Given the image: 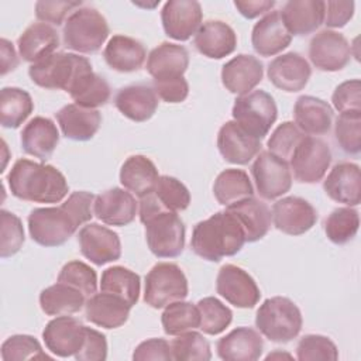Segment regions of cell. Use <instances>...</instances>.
I'll return each instance as SVG.
<instances>
[{"instance_id":"6da1fadb","label":"cell","mask_w":361,"mask_h":361,"mask_svg":"<svg viewBox=\"0 0 361 361\" xmlns=\"http://www.w3.org/2000/svg\"><path fill=\"white\" fill-rule=\"evenodd\" d=\"M96 196L86 190L72 192L56 207H37L28 214V231L42 247L65 244L79 228L92 220Z\"/></svg>"},{"instance_id":"7a4b0ae2","label":"cell","mask_w":361,"mask_h":361,"mask_svg":"<svg viewBox=\"0 0 361 361\" xmlns=\"http://www.w3.org/2000/svg\"><path fill=\"white\" fill-rule=\"evenodd\" d=\"M14 197L34 203H59L69 192L65 175L52 165L20 158L7 175Z\"/></svg>"},{"instance_id":"3957f363","label":"cell","mask_w":361,"mask_h":361,"mask_svg":"<svg viewBox=\"0 0 361 361\" xmlns=\"http://www.w3.org/2000/svg\"><path fill=\"white\" fill-rule=\"evenodd\" d=\"M245 243V234L237 217L228 210H223L193 227L190 248L200 258L219 262L224 257L240 252Z\"/></svg>"},{"instance_id":"277c9868","label":"cell","mask_w":361,"mask_h":361,"mask_svg":"<svg viewBox=\"0 0 361 361\" xmlns=\"http://www.w3.org/2000/svg\"><path fill=\"white\" fill-rule=\"evenodd\" d=\"M93 72L86 56L71 52H55L31 63L30 79L44 89H61L69 93L82 76Z\"/></svg>"},{"instance_id":"5b68a950","label":"cell","mask_w":361,"mask_h":361,"mask_svg":"<svg viewBox=\"0 0 361 361\" xmlns=\"http://www.w3.org/2000/svg\"><path fill=\"white\" fill-rule=\"evenodd\" d=\"M303 319L295 302L285 296L265 299L255 314V327L274 343H289L299 336Z\"/></svg>"},{"instance_id":"8992f818","label":"cell","mask_w":361,"mask_h":361,"mask_svg":"<svg viewBox=\"0 0 361 361\" xmlns=\"http://www.w3.org/2000/svg\"><path fill=\"white\" fill-rule=\"evenodd\" d=\"M109 34L107 20L93 7L73 10L68 16L62 30L65 47L79 54H94L100 51Z\"/></svg>"},{"instance_id":"52a82bcc","label":"cell","mask_w":361,"mask_h":361,"mask_svg":"<svg viewBox=\"0 0 361 361\" xmlns=\"http://www.w3.org/2000/svg\"><path fill=\"white\" fill-rule=\"evenodd\" d=\"M231 114L241 128L255 138L262 140L276 121L278 107L269 93L265 90H252L235 99Z\"/></svg>"},{"instance_id":"ba28073f","label":"cell","mask_w":361,"mask_h":361,"mask_svg":"<svg viewBox=\"0 0 361 361\" xmlns=\"http://www.w3.org/2000/svg\"><path fill=\"white\" fill-rule=\"evenodd\" d=\"M149 251L158 258H175L185 248V224L176 212H158L141 220Z\"/></svg>"},{"instance_id":"9c48e42d","label":"cell","mask_w":361,"mask_h":361,"mask_svg":"<svg viewBox=\"0 0 361 361\" xmlns=\"http://www.w3.org/2000/svg\"><path fill=\"white\" fill-rule=\"evenodd\" d=\"M188 292V279L180 267L173 262H158L145 275L144 302L154 309L183 300Z\"/></svg>"},{"instance_id":"30bf717a","label":"cell","mask_w":361,"mask_h":361,"mask_svg":"<svg viewBox=\"0 0 361 361\" xmlns=\"http://www.w3.org/2000/svg\"><path fill=\"white\" fill-rule=\"evenodd\" d=\"M331 164V151L326 141L305 135L289 158L290 172L300 183H317Z\"/></svg>"},{"instance_id":"8fae6325","label":"cell","mask_w":361,"mask_h":361,"mask_svg":"<svg viewBox=\"0 0 361 361\" xmlns=\"http://www.w3.org/2000/svg\"><path fill=\"white\" fill-rule=\"evenodd\" d=\"M257 192L265 200H274L292 188V172L289 162L269 151H261L251 165Z\"/></svg>"},{"instance_id":"7c38bea8","label":"cell","mask_w":361,"mask_h":361,"mask_svg":"<svg viewBox=\"0 0 361 361\" xmlns=\"http://www.w3.org/2000/svg\"><path fill=\"white\" fill-rule=\"evenodd\" d=\"M216 292L230 305L240 309H252L261 298L255 279L234 264H226L219 269Z\"/></svg>"},{"instance_id":"4fadbf2b","label":"cell","mask_w":361,"mask_h":361,"mask_svg":"<svg viewBox=\"0 0 361 361\" xmlns=\"http://www.w3.org/2000/svg\"><path fill=\"white\" fill-rule=\"evenodd\" d=\"M309 58L319 71L337 72L350 62L351 45L343 34L322 30L310 39Z\"/></svg>"},{"instance_id":"5bb4252c","label":"cell","mask_w":361,"mask_h":361,"mask_svg":"<svg viewBox=\"0 0 361 361\" xmlns=\"http://www.w3.org/2000/svg\"><path fill=\"white\" fill-rule=\"evenodd\" d=\"M80 252L94 265H104L121 257V241L116 231L97 224L87 223L78 234Z\"/></svg>"},{"instance_id":"9a60e30c","label":"cell","mask_w":361,"mask_h":361,"mask_svg":"<svg viewBox=\"0 0 361 361\" xmlns=\"http://www.w3.org/2000/svg\"><path fill=\"white\" fill-rule=\"evenodd\" d=\"M203 11L196 0H169L161 10L165 34L176 41H188L202 25Z\"/></svg>"},{"instance_id":"2e32d148","label":"cell","mask_w":361,"mask_h":361,"mask_svg":"<svg viewBox=\"0 0 361 361\" xmlns=\"http://www.w3.org/2000/svg\"><path fill=\"white\" fill-rule=\"evenodd\" d=\"M85 329L86 326L71 314L56 316L42 331L45 347L56 357H75L83 345Z\"/></svg>"},{"instance_id":"e0dca14e","label":"cell","mask_w":361,"mask_h":361,"mask_svg":"<svg viewBox=\"0 0 361 361\" xmlns=\"http://www.w3.org/2000/svg\"><path fill=\"white\" fill-rule=\"evenodd\" d=\"M271 213L275 228L288 235H302L317 221L316 209L299 196H286L276 200Z\"/></svg>"},{"instance_id":"ac0fdd59","label":"cell","mask_w":361,"mask_h":361,"mask_svg":"<svg viewBox=\"0 0 361 361\" xmlns=\"http://www.w3.org/2000/svg\"><path fill=\"white\" fill-rule=\"evenodd\" d=\"M217 148L227 162L245 165L261 152L262 144L261 140L248 134L231 120L220 127L217 133Z\"/></svg>"},{"instance_id":"d6986e66","label":"cell","mask_w":361,"mask_h":361,"mask_svg":"<svg viewBox=\"0 0 361 361\" xmlns=\"http://www.w3.org/2000/svg\"><path fill=\"white\" fill-rule=\"evenodd\" d=\"M269 82L288 93L300 92L307 85L312 68L309 62L298 52H286L274 58L268 65Z\"/></svg>"},{"instance_id":"ffe728a7","label":"cell","mask_w":361,"mask_h":361,"mask_svg":"<svg viewBox=\"0 0 361 361\" xmlns=\"http://www.w3.org/2000/svg\"><path fill=\"white\" fill-rule=\"evenodd\" d=\"M138 204L131 192L121 188H111L96 196L93 214L109 226L123 227L134 221Z\"/></svg>"},{"instance_id":"44dd1931","label":"cell","mask_w":361,"mask_h":361,"mask_svg":"<svg viewBox=\"0 0 361 361\" xmlns=\"http://www.w3.org/2000/svg\"><path fill=\"white\" fill-rule=\"evenodd\" d=\"M264 76L262 62L247 54H240L221 68V83L233 94L244 96L257 87Z\"/></svg>"},{"instance_id":"7402d4cb","label":"cell","mask_w":361,"mask_h":361,"mask_svg":"<svg viewBox=\"0 0 361 361\" xmlns=\"http://www.w3.org/2000/svg\"><path fill=\"white\" fill-rule=\"evenodd\" d=\"M326 195L350 207L358 206L361 202V172L354 162H338L329 172L323 182Z\"/></svg>"},{"instance_id":"603a6c76","label":"cell","mask_w":361,"mask_h":361,"mask_svg":"<svg viewBox=\"0 0 361 361\" xmlns=\"http://www.w3.org/2000/svg\"><path fill=\"white\" fill-rule=\"evenodd\" d=\"M292 41L290 32L286 30L281 11L272 10L267 13L251 32V44L254 51L261 56H274L289 47Z\"/></svg>"},{"instance_id":"cb8c5ba5","label":"cell","mask_w":361,"mask_h":361,"mask_svg":"<svg viewBox=\"0 0 361 361\" xmlns=\"http://www.w3.org/2000/svg\"><path fill=\"white\" fill-rule=\"evenodd\" d=\"M195 48L210 59H221L237 47L235 31L221 20H209L200 25L193 38Z\"/></svg>"},{"instance_id":"d4e9b609","label":"cell","mask_w":361,"mask_h":361,"mask_svg":"<svg viewBox=\"0 0 361 361\" xmlns=\"http://www.w3.org/2000/svg\"><path fill=\"white\" fill-rule=\"evenodd\" d=\"M114 106L124 117L135 123H142L155 114L158 96L149 85H128L118 89L114 96Z\"/></svg>"},{"instance_id":"484cf974","label":"cell","mask_w":361,"mask_h":361,"mask_svg":"<svg viewBox=\"0 0 361 361\" xmlns=\"http://www.w3.org/2000/svg\"><path fill=\"white\" fill-rule=\"evenodd\" d=\"M55 117L63 137L72 141L92 140L102 124V114L97 109H86L75 103L63 106Z\"/></svg>"},{"instance_id":"4316f807","label":"cell","mask_w":361,"mask_h":361,"mask_svg":"<svg viewBox=\"0 0 361 361\" xmlns=\"http://www.w3.org/2000/svg\"><path fill=\"white\" fill-rule=\"evenodd\" d=\"M326 1L322 0H289L281 17L290 35H307L324 23Z\"/></svg>"},{"instance_id":"83f0119b","label":"cell","mask_w":361,"mask_h":361,"mask_svg":"<svg viewBox=\"0 0 361 361\" xmlns=\"http://www.w3.org/2000/svg\"><path fill=\"white\" fill-rule=\"evenodd\" d=\"M131 306L117 295L102 292L92 295L85 303L86 319L103 329L121 327L130 316Z\"/></svg>"},{"instance_id":"f1b7e54d","label":"cell","mask_w":361,"mask_h":361,"mask_svg":"<svg viewBox=\"0 0 361 361\" xmlns=\"http://www.w3.org/2000/svg\"><path fill=\"white\" fill-rule=\"evenodd\" d=\"M262 348L259 331L251 327H237L216 344L217 355L224 361H255L261 357Z\"/></svg>"},{"instance_id":"f546056e","label":"cell","mask_w":361,"mask_h":361,"mask_svg":"<svg viewBox=\"0 0 361 361\" xmlns=\"http://www.w3.org/2000/svg\"><path fill=\"white\" fill-rule=\"evenodd\" d=\"M293 118L298 128L309 135L327 134L333 126L331 106L314 96H299L293 106Z\"/></svg>"},{"instance_id":"4dcf8cb0","label":"cell","mask_w":361,"mask_h":361,"mask_svg":"<svg viewBox=\"0 0 361 361\" xmlns=\"http://www.w3.org/2000/svg\"><path fill=\"white\" fill-rule=\"evenodd\" d=\"M189 66V52L183 45L162 42L147 58V72L154 80L183 76Z\"/></svg>"},{"instance_id":"1f68e13d","label":"cell","mask_w":361,"mask_h":361,"mask_svg":"<svg viewBox=\"0 0 361 361\" xmlns=\"http://www.w3.org/2000/svg\"><path fill=\"white\" fill-rule=\"evenodd\" d=\"M240 221L247 243H255L264 238L272 224V213L267 203L251 196L241 202L233 203L226 207Z\"/></svg>"},{"instance_id":"d6a6232c","label":"cell","mask_w":361,"mask_h":361,"mask_svg":"<svg viewBox=\"0 0 361 361\" xmlns=\"http://www.w3.org/2000/svg\"><path fill=\"white\" fill-rule=\"evenodd\" d=\"M103 58L113 71L130 73L142 68L147 58V51L142 42L138 39L117 34L109 39L103 51Z\"/></svg>"},{"instance_id":"836d02e7","label":"cell","mask_w":361,"mask_h":361,"mask_svg":"<svg viewBox=\"0 0 361 361\" xmlns=\"http://www.w3.org/2000/svg\"><path fill=\"white\" fill-rule=\"evenodd\" d=\"M59 142V131L55 123L42 116L31 118L21 131V147L28 155L47 161Z\"/></svg>"},{"instance_id":"e575fe53","label":"cell","mask_w":361,"mask_h":361,"mask_svg":"<svg viewBox=\"0 0 361 361\" xmlns=\"http://www.w3.org/2000/svg\"><path fill=\"white\" fill-rule=\"evenodd\" d=\"M17 45L23 61L35 63L42 58L55 54L59 47V35L49 24L32 23L18 37Z\"/></svg>"},{"instance_id":"d590c367","label":"cell","mask_w":361,"mask_h":361,"mask_svg":"<svg viewBox=\"0 0 361 361\" xmlns=\"http://www.w3.org/2000/svg\"><path fill=\"white\" fill-rule=\"evenodd\" d=\"M159 179L155 164L145 155L128 157L120 169V182L124 189L142 197L151 193Z\"/></svg>"},{"instance_id":"8d00e7d4","label":"cell","mask_w":361,"mask_h":361,"mask_svg":"<svg viewBox=\"0 0 361 361\" xmlns=\"http://www.w3.org/2000/svg\"><path fill=\"white\" fill-rule=\"evenodd\" d=\"M86 303V296L76 288L56 282L39 293L41 310L48 316H66L80 312Z\"/></svg>"},{"instance_id":"74e56055","label":"cell","mask_w":361,"mask_h":361,"mask_svg":"<svg viewBox=\"0 0 361 361\" xmlns=\"http://www.w3.org/2000/svg\"><path fill=\"white\" fill-rule=\"evenodd\" d=\"M213 195L220 204L227 207L254 196V188L244 169L228 168L217 175L213 183Z\"/></svg>"},{"instance_id":"f35d334b","label":"cell","mask_w":361,"mask_h":361,"mask_svg":"<svg viewBox=\"0 0 361 361\" xmlns=\"http://www.w3.org/2000/svg\"><path fill=\"white\" fill-rule=\"evenodd\" d=\"M100 290L120 296L133 307L140 298V275L121 265L110 267L102 274Z\"/></svg>"},{"instance_id":"ab89813d","label":"cell","mask_w":361,"mask_h":361,"mask_svg":"<svg viewBox=\"0 0 361 361\" xmlns=\"http://www.w3.org/2000/svg\"><path fill=\"white\" fill-rule=\"evenodd\" d=\"M34 102L27 90L3 87L0 92V123L4 128H18L32 113Z\"/></svg>"},{"instance_id":"60d3db41","label":"cell","mask_w":361,"mask_h":361,"mask_svg":"<svg viewBox=\"0 0 361 361\" xmlns=\"http://www.w3.org/2000/svg\"><path fill=\"white\" fill-rule=\"evenodd\" d=\"M69 96L73 99L75 104L80 107L97 109L110 100L111 89L103 76L89 72L72 87Z\"/></svg>"},{"instance_id":"b9f144b4","label":"cell","mask_w":361,"mask_h":361,"mask_svg":"<svg viewBox=\"0 0 361 361\" xmlns=\"http://www.w3.org/2000/svg\"><path fill=\"white\" fill-rule=\"evenodd\" d=\"M161 323L168 336H178L189 330H196L200 326L199 309L196 305L185 300L169 303L161 314Z\"/></svg>"},{"instance_id":"7bdbcfd3","label":"cell","mask_w":361,"mask_h":361,"mask_svg":"<svg viewBox=\"0 0 361 361\" xmlns=\"http://www.w3.org/2000/svg\"><path fill=\"white\" fill-rule=\"evenodd\" d=\"M360 227V214L355 209L337 207L324 220L326 237L337 245L347 244L351 241Z\"/></svg>"},{"instance_id":"ee69618b","label":"cell","mask_w":361,"mask_h":361,"mask_svg":"<svg viewBox=\"0 0 361 361\" xmlns=\"http://www.w3.org/2000/svg\"><path fill=\"white\" fill-rule=\"evenodd\" d=\"M200 314L199 329L209 336L223 333L233 322V312L214 296H206L196 303Z\"/></svg>"},{"instance_id":"f6af8a7d","label":"cell","mask_w":361,"mask_h":361,"mask_svg":"<svg viewBox=\"0 0 361 361\" xmlns=\"http://www.w3.org/2000/svg\"><path fill=\"white\" fill-rule=\"evenodd\" d=\"M172 360L176 361H209L212 358L210 344L203 334L189 330L178 334L171 343Z\"/></svg>"},{"instance_id":"bcb514c9","label":"cell","mask_w":361,"mask_h":361,"mask_svg":"<svg viewBox=\"0 0 361 361\" xmlns=\"http://www.w3.org/2000/svg\"><path fill=\"white\" fill-rule=\"evenodd\" d=\"M152 195L157 202L169 212H182L186 210L190 204L189 189L176 178L169 175L159 176Z\"/></svg>"},{"instance_id":"7dc6e473","label":"cell","mask_w":361,"mask_h":361,"mask_svg":"<svg viewBox=\"0 0 361 361\" xmlns=\"http://www.w3.org/2000/svg\"><path fill=\"white\" fill-rule=\"evenodd\" d=\"M334 138L343 152L358 155L361 151V111L340 113L334 124Z\"/></svg>"},{"instance_id":"c3c4849f","label":"cell","mask_w":361,"mask_h":361,"mask_svg":"<svg viewBox=\"0 0 361 361\" xmlns=\"http://www.w3.org/2000/svg\"><path fill=\"white\" fill-rule=\"evenodd\" d=\"M3 361H24V360H51L44 353L39 341L30 334L10 336L1 344Z\"/></svg>"},{"instance_id":"681fc988","label":"cell","mask_w":361,"mask_h":361,"mask_svg":"<svg viewBox=\"0 0 361 361\" xmlns=\"http://www.w3.org/2000/svg\"><path fill=\"white\" fill-rule=\"evenodd\" d=\"M56 281L79 289L86 298H90L97 290L96 271L90 265L78 259L66 262L61 268Z\"/></svg>"},{"instance_id":"f907efd6","label":"cell","mask_w":361,"mask_h":361,"mask_svg":"<svg viewBox=\"0 0 361 361\" xmlns=\"http://www.w3.org/2000/svg\"><path fill=\"white\" fill-rule=\"evenodd\" d=\"M296 358L299 361H336L338 350L326 336L306 334L296 345Z\"/></svg>"},{"instance_id":"816d5d0a","label":"cell","mask_w":361,"mask_h":361,"mask_svg":"<svg viewBox=\"0 0 361 361\" xmlns=\"http://www.w3.org/2000/svg\"><path fill=\"white\" fill-rule=\"evenodd\" d=\"M306 134L302 133L293 121H283L271 134L267 147L274 155L288 161Z\"/></svg>"},{"instance_id":"f5cc1de1","label":"cell","mask_w":361,"mask_h":361,"mask_svg":"<svg viewBox=\"0 0 361 361\" xmlns=\"http://www.w3.org/2000/svg\"><path fill=\"white\" fill-rule=\"evenodd\" d=\"M1 220V241H0V255L1 258H8L17 254L24 244V228L20 217L8 210L0 212Z\"/></svg>"},{"instance_id":"db71d44e","label":"cell","mask_w":361,"mask_h":361,"mask_svg":"<svg viewBox=\"0 0 361 361\" xmlns=\"http://www.w3.org/2000/svg\"><path fill=\"white\" fill-rule=\"evenodd\" d=\"M331 102L336 110L361 111V82L360 79H351L340 83L331 96Z\"/></svg>"},{"instance_id":"11a10c76","label":"cell","mask_w":361,"mask_h":361,"mask_svg":"<svg viewBox=\"0 0 361 361\" xmlns=\"http://www.w3.org/2000/svg\"><path fill=\"white\" fill-rule=\"evenodd\" d=\"M75 358L78 361H104L107 358L106 336L92 327H86L83 345Z\"/></svg>"},{"instance_id":"9f6ffc18","label":"cell","mask_w":361,"mask_h":361,"mask_svg":"<svg viewBox=\"0 0 361 361\" xmlns=\"http://www.w3.org/2000/svg\"><path fill=\"white\" fill-rule=\"evenodd\" d=\"M80 6L82 1H37L35 16L45 24L61 25L68 13Z\"/></svg>"},{"instance_id":"6f0895ef","label":"cell","mask_w":361,"mask_h":361,"mask_svg":"<svg viewBox=\"0 0 361 361\" xmlns=\"http://www.w3.org/2000/svg\"><path fill=\"white\" fill-rule=\"evenodd\" d=\"M152 89L158 99L166 103H182L189 94V83L183 76L175 79L154 80Z\"/></svg>"},{"instance_id":"680465c9","label":"cell","mask_w":361,"mask_h":361,"mask_svg":"<svg viewBox=\"0 0 361 361\" xmlns=\"http://www.w3.org/2000/svg\"><path fill=\"white\" fill-rule=\"evenodd\" d=\"M134 361H145V360H162L169 361L172 360L171 354V344L165 338H149L140 343L134 353Z\"/></svg>"},{"instance_id":"91938a15","label":"cell","mask_w":361,"mask_h":361,"mask_svg":"<svg viewBox=\"0 0 361 361\" xmlns=\"http://www.w3.org/2000/svg\"><path fill=\"white\" fill-rule=\"evenodd\" d=\"M354 8H355L354 1H338V0L326 1L324 24L329 28L344 27L353 18Z\"/></svg>"},{"instance_id":"94428289","label":"cell","mask_w":361,"mask_h":361,"mask_svg":"<svg viewBox=\"0 0 361 361\" xmlns=\"http://www.w3.org/2000/svg\"><path fill=\"white\" fill-rule=\"evenodd\" d=\"M234 7L238 10V13L252 20L255 17H259L261 14L269 13L275 7L274 0H248V1H234Z\"/></svg>"},{"instance_id":"6125c7cd","label":"cell","mask_w":361,"mask_h":361,"mask_svg":"<svg viewBox=\"0 0 361 361\" xmlns=\"http://www.w3.org/2000/svg\"><path fill=\"white\" fill-rule=\"evenodd\" d=\"M0 61H1V75H7L8 72L14 71L18 66V56L17 52L13 47V44L6 39L1 38L0 39Z\"/></svg>"},{"instance_id":"be15d7a7","label":"cell","mask_w":361,"mask_h":361,"mask_svg":"<svg viewBox=\"0 0 361 361\" xmlns=\"http://www.w3.org/2000/svg\"><path fill=\"white\" fill-rule=\"evenodd\" d=\"M283 358V357H286V358H292V355L290 354H288V353H281V351H275V353H271V354H268L267 357H265V360H272V358Z\"/></svg>"}]
</instances>
